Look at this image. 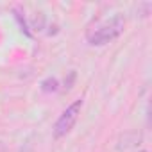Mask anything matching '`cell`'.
I'll return each mask as SVG.
<instances>
[{
	"label": "cell",
	"instance_id": "5b68a950",
	"mask_svg": "<svg viewBox=\"0 0 152 152\" xmlns=\"http://www.w3.org/2000/svg\"><path fill=\"white\" fill-rule=\"evenodd\" d=\"M73 79H75V72H70V75H68V79H64V86L70 90L72 88V83H73Z\"/></svg>",
	"mask_w": 152,
	"mask_h": 152
},
{
	"label": "cell",
	"instance_id": "3957f363",
	"mask_svg": "<svg viewBox=\"0 0 152 152\" xmlns=\"http://www.w3.org/2000/svg\"><path fill=\"white\" fill-rule=\"evenodd\" d=\"M41 90H43L45 93H54V91H57V90H59L57 79H56V77H47V79L41 83Z\"/></svg>",
	"mask_w": 152,
	"mask_h": 152
},
{
	"label": "cell",
	"instance_id": "7a4b0ae2",
	"mask_svg": "<svg viewBox=\"0 0 152 152\" xmlns=\"http://www.w3.org/2000/svg\"><path fill=\"white\" fill-rule=\"evenodd\" d=\"M81 109H83V100L79 99L61 113V116L57 118V122L54 125V136L56 138H63L72 131V127L75 125V122H77V118L81 115Z\"/></svg>",
	"mask_w": 152,
	"mask_h": 152
},
{
	"label": "cell",
	"instance_id": "6da1fadb",
	"mask_svg": "<svg viewBox=\"0 0 152 152\" xmlns=\"http://www.w3.org/2000/svg\"><path fill=\"white\" fill-rule=\"evenodd\" d=\"M124 29H125V18L122 15H115L113 18L102 22L93 31H90L88 41H90V45H106L111 39L118 38L124 32Z\"/></svg>",
	"mask_w": 152,
	"mask_h": 152
},
{
	"label": "cell",
	"instance_id": "277c9868",
	"mask_svg": "<svg viewBox=\"0 0 152 152\" xmlns=\"http://www.w3.org/2000/svg\"><path fill=\"white\" fill-rule=\"evenodd\" d=\"M15 16H16V20H18V23H20V27H22V31L27 34V36H32L31 34V31H29V27H27V23H25V18H23V15H22V11L16 7L15 9Z\"/></svg>",
	"mask_w": 152,
	"mask_h": 152
}]
</instances>
